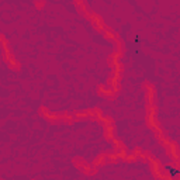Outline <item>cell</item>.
I'll list each match as a JSON object with an SVG mask.
<instances>
[{"instance_id": "1", "label": "cell", "mask_w": 180, "mask_h": 180, "mask_svg": "<svg viewBox=\"0 0 180 180\" xmlns=\"http://www.w3.org/2000/svg\"><path fill=\"white\" fill-rule=\"evenodd\" d=\"M166 170L170 173V176H177V175H179V170L175 169L173 166H168V168H166Z\"/></svg>"}]
</instances>
